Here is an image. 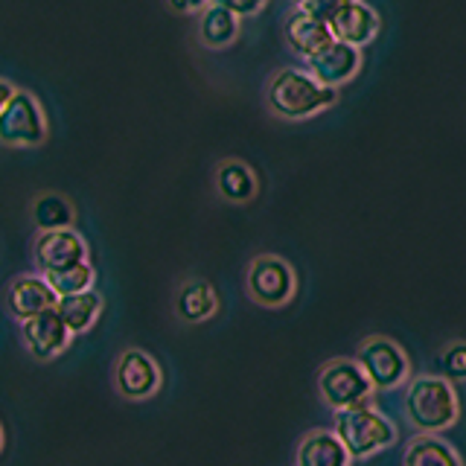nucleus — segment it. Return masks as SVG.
Returning <instances> with one entry per match:
<instances>
[{
  "label": "nucleus",
  "instance_id": "f257e3e1",
  "mask_svg": "<svg viewBox=\"0 0 466 466\" xmlns=\"http://www.w3.org/2000/svg\"><path fill=\"white\" fill-rule=\"evenodd\" d=\"M402 414L417 434H441L461 420V402L455 385L443 376L422 373L405 382Z\"/></svg>",
  "mask_w": 466,
  "mask_h": 466
},
{
  "label": "nucleus",
  "instance_id": "f03ea898",
  "mask_svg": "<svg viewBox=\"0 0 466 466\" xmlns=\"http://www.w3.org/2000/svg\"><path fill=\"white\" fill-rule=\"evenodd\" d=\"M335 102H339V91L335 87H324L309 73L298 67H280L277 73H271V79L266 85L268 111L289 123L309 120V116L332 108Z\"/></svg>",
  "mask_w": 466,
  "mask_h": 466
},
{
  "label": "nucleus",
  "instance_id": "7ed1b4c3",
  "mask_svg": "<svg viewBox=\"0 0 466 466\" xmlns=\"http://www.w3.org/2000/svg\"><path fill=\"white\" fill-rule=\"evenodd\" d=\"M332 431L344 443L347 455L353 461L376 455V451L397 443L400 437L397 426L373 405H356V408H344V411H335Z\"/></svg>",
  "mask_w": 466,
  "mask_h": 466
},
{
  "label": "nucleus",
  "instance_id": "20e7f679",
  "mask_svg": "<svg viewBox=\"0 0 466 466\" xmlns=\"http://www.w3.org/2000/svg\"><path fill=\"white\" fill-rule=\"evenodd\" d=\"M50 137V120L38 94L15 87L12 99L0 111V146L6 149H38Z\"/></svg>",
  "mask_w": 466,
  "mask_h": 466
},
{
  "label": "nucleus",
  "instance_id": "39448f33",
  "mask_svg": "<svg viewBox=\"0 0 466 466\" xmlns=\"http://www.w3.org/2000/svg\"><path fill=\"white\" fill-rule=\"evenodd\" d=\"M245 291L262 309H283L298 295V271L280 254H257L248 262Z\"/></svg>",
  "mask_w": 466,
  "mask_h": 466
},
{
  "label": "nucleus",
  "instance_id": "423d86ee",
  "mask_svg": "<svg viewBox=\"0 0 466 466\" xmlns=\"http://www.w3.org/2000/svg\"><path fill=\"white\" fill-rule=\"evenodd\" d=\"M356 364L368 376L373 390H393L411 379V361L405 350L388 335H370L356 350Z\"/></svg>",
  "mask_w": 466,
  "mask_h": 466
},
{
  "label": "nucleus",
  "instance_id": "0eeeda50",
  "mask_svg": "<svg viewBox=\"0 0 466 466\" xmlns=\"http://www.w3.org/2000/svg\"><path fill=\"white\" fill-rule=\"evenodd\" d=\"M318 393L335 414L344 411V408L370 405L373 385L368 382V376L356 364V359H329L318 370Z\"/></svg>",
  "mask_w": 466,
  "mask_h": 466
},
{
  "label": "nucleus",
  "instance_id": "6e6552de",
  "mask_svg": "<svg viewBox=\"0 0 466 466\" xmlns=\"http://www.w3.org/2000/svg\"><path fill=\"white\" fill-rule=\"evenodd\" d=\"M164 388V370L152 353L140 347H126L114 361V390L128 402H146Z\"/></svg>",
  "mask_w": 466,
  "mask_h": 466
},
{
  "label": "nucleus",
  "instance_id": "1a4fd4ad",
  "mask_svg": "<svg viewBox=\"0 0 466 466\" xmlns=\"http://www.w3.org/2000/svg\"><path fill=\"white\" fill-rule=\"evenodd\" d=\"M33 257H35L38 274H50V271H62V268L79 266V262H87L91 245H87V239L76 228L44 230L35 237Z\"/></svg>",
  "mask_w": 466,
  "mask_h": 466
},
{
  "label": "nucleus",
  "instance_id": "9d476101",
  "mask_svg": "<svg viewBox=\"0 0 466 466\" xmlns=\"http://www.w3.org/2000/svg\"><path fill=\"white\" fill-rule=\"evenodd\" d=\"M73 335L56 309H47L29 320H21V344L35 361H53L70 347Z\"/></svg>",
  "mask_w": 466,
  "mask_h": 466
},
{
  "label": "nucleus",
  "instance_id": "9b49d317",
  "mask_svg": "<svg viewBox=\"0 0 466 466\" xmlns=\"http://www.w3.org/2000/svg\"><path fill=\"white\" fill-rule=\"evenodd\" d=\"M359 67H361V50L341 41H329L320 53L306 58V73L324 87H335V91L350 79H356Z\"/></svg>",
  "mask_w": 466,
  "mask_h": 466
},
{
  "label": "nucleus",
  "instance_id": "f8f14e48",
  "mask_svg": "<svg viewBox=\"0 0 466 466\" xmlns=\"http://www.w3.org/2000/svg\"><path fill=\"white\" fill-rule=\"evenodd\" d=\"M56 303H58V295L38 271L18 274L6 289V309L18 324L47 309H56Z\"/></svg>",
  "mask_w": 466,
  "mask_h": 466
},
{
  "label": "nucleus",
  "instance_id": "ddd939ff",
  "mask_svg": "<svg viewBox=\"0 0 466 466\" xmlns=\"http://www.w3.org/2000/svg\"><path fill=\"white\" fill-rule=\"evenodd\" d=\"M216 196L228 204H248L259 193V178L254 167L242 157H222L213 169Z\"/></svg>",
  "mask_w": 466,
  "mask_h": 466
},
{
  "label": "nucleus",
  "instance_id": "4468645a",
  "mask_svg": "<svg viewBox=\"0 0 466 466\" xmlns=\"http://www.w3.org/2000/svg\"><path fill=\"white\" fill-rule=\"evenodd\" d=\"M218 312V291L204 277H184L175 289V315L184 324H204Z\"/></svg>",
  "mask_w": 466,
  "mask_h": 466
},
{
  "label": "nucleus",
  "instance_id": "2eb2a0df",
  "mask_svg": "<svg viewBox=\"0 0 466 466\" xmlns=\"http://www.w3.org/2000/svg\"><path fill=\"white\" fill-rule=\"evenodd\" d=\"M329 33H332V41H341V44H350V47L361 50L364 44H370L379 35V15L368 4L353 0V4L344 6L329 21Z\"/></svg>",
  "mask_w": 466,
  "mask_h": 466
},
{
  "label": "nucleus",
  "instance_id": "dca6fc26",
  "mask_svg": "<svg viewBox=\"0 0 466 466\" xmlns=\"http://www.w3.org/2000/svg\"><path fill=\"white\" fill-rule=\"evenodd\" d=\"M283 35H286V44L298 56L312 58L315 53H320L332 41V33H329V24L312 18L309 12H303L300 6H295L283 21Z\"/></svg>",
  "mask_w": 466,
  "mask_h": 466
},
{
  "label": "nucleus",
  "instance_id": "f3484780",
  "mask_svg": "<svg viewBox=\"0 0 466 466\" xmlns=\"http://www.w3.org/2000/svg\"><path fill=\"white\" fill-rule=\"evenodd\" d=\"M344 443L335 437L332 429H312L303 434L295 451V466H350Z\"/></svg>",
  "mask_w": 466,
  "mask_h": 466
},
{
  "label": "nucleus",
  "instance_id": "a211bd4d",
  "mask_svg": "<svg viewBox=\"0 0 466 466\" xmlns=\"http://www.w3.org/2000/svg\"><path fill=\"white\" fill-rule=\"evenodd\" d=\"M29 218L38 233L44 230H62V228H76V204H73L65 193L56 189H44V193L33 196L29 201Z\"/></svg>",
  "mask_w": 466,
  "mask_h": 466
},
{
  "label": "nucleus",
  "instance_id": "6ab92c4d",
  "mask_svg": "<svg viewBox=\"0 0 466 466\" xmlns=\"http://www.w3.org/2000/svg\"><path fill=\"white\" fill-rule=\"evenodd\" d=\"M239 33H242V21L233 12L222 9V6L210 4L208 9L198 15L196 35L201 41V47H208V50H228V47L237 44Z\"/></svg>",
  "mask_w": 466,
  "mask_h": 466
},
{
  "label": "nucleus",
  "instance_id": "aec40b11",
  "mask_svg": "<svg viewBox=\"0 0 466 466\" xmlns=\"http://www.w3.org/2000/svg\"><path fill=\"white\" fill-rule=\"evenodd\" d=\"M102 306H106V300H102L96 289H91V291H82V295L58 298L56 312L67 324L73 339H76V335H85L87 329H94V324L102 315Z\"/></svg>",
  "mask_w": 466,
  "mask_h": 466
},
{
  "label": "nucleus",
  "instance_id": "412c9836",
  "mask_svg": "<svg viewBox=\"0 0 466 466\" xmlns=\"http://www.w3.org/2000/svg\"><path fill=\"white\" fill-rule=\"evenodd\" d=\"M402 466H463V461L441 434H417L405 446Z\"/></svg>",
  "mask_w": 466,
  "mask_h": 466
},
{
  "label": "nucleus",
  "instance_id": "4be33fe9",
  "mask_svg": "<svg viewBox=\"0 0 466 466\" xmlns=\"http://www.w3.org/2000/svg\"><path fill=\"white\" fill-rule=\"evenodd\" d=\"M44 280L50 283V289L58 298H70V295H82V291H91L96 286V268L91 262H79L73 268L44 274Z\"/></svg>",
  "mask_w": 466,
  "mask_h": 466
},
{
  "label": "nucleus",
  "instance_id": "5701e85b",
  "mask_svg": "<svg viewBox=\"0 0 466 466\" xmlns=\"http://www.w3.org/2000/svg\"><path fill=\"white\" fill-rule=\"evenodd\" d=\"M441 376L449 382H466V341H449L441 350Z\"/></svg>",
  "mask_w": 466,
  "mask_h": 466
},
{
  "label": "nucleus",
  "instance_id": "b1692460",
  "mask_svg": "<svg viewBox=\"0 0 466 466\" xmlns=\"http://www.w3.org/2000/svg\"><path fill=\"white\" fill-rule=\"evenodd\" d=\"M353 0H306V4L300 6L303 12H309L312 18H318V21H324V24H329L335 15H339L344 6H350Z\"/></svg>",
  "mask_w": 466,
  "mask_h": 466
},
{
  "label": "nucleus",
  "instance_id": "393cba45",
  "mask_svg": "<svg viewBox=\"0 0 466 466\" xmlns=\"http://www.w3.org/2000/svg\"><path fill=\"white\" fill-rule=\"evenodd\" d=\"M210 4L233 12L242 21V18H254V15H259L262 9L268 6V0H210Z\"/></svg>",
  "mask_w": 466,
  "mask_h": 466
},
{
  "label": "nucleus",
  "instance_id": "a878e982",
  "mask_svg": "<svg viewBox=\"0 0 466 466\" xmlns=\"http://www.w3.org/2000/svg\"><path fill=\"white\" fill-rule=\"evenodd\" d=\"M167 6L175 15H201L210 6V0H167Z\"/></svg>",
  "mask_w": 466,
  "mask_h": 466
},
{
  "label": "nucleus",
  "instance_id": "bb28decb",
  "mask_svg": "<svg viewBox=\"0 0 466 466\" xmlns=\"http://www.w3.org/2000/svg\"><path fill=\"white\" fill-rule=\"evenodd\" d=\"M12 94H15V85L0 76V111H4V106L12 99Z\"/></svg>",
  "mask_w": 466,
  "mask_h": 466
},
{
  "label": "nucleus",
  "instance_id": "cd10ccee",
  "mask_svg": "<svg viewBox=\"0 0 466 466\" xmlns=\"http://www.w3.org/2000/svg\"><path fill=\"white\" fill-rule=\"evenodd\" d=\"M4 443H6V434H4V426H0V451H4Z\"/></svg>",
  "mask_w": 466,
  "mask_h": 466
},
{
  "label": "nucleus",
  "instance_id": "c85d7f7f",
  "mask_svg": "<svg viewBox=\"0 0 466 466\" xmlns=\"http://www.w3.org/2000/svg\"><path fill=\"white\" fill-rule=\"evenodd\" d=\"M291 4H295V6H303V4H306V0H291Z\"/></svg>",
  "mask_w": 466,
  "mask_h": 466
}]
</instances>
